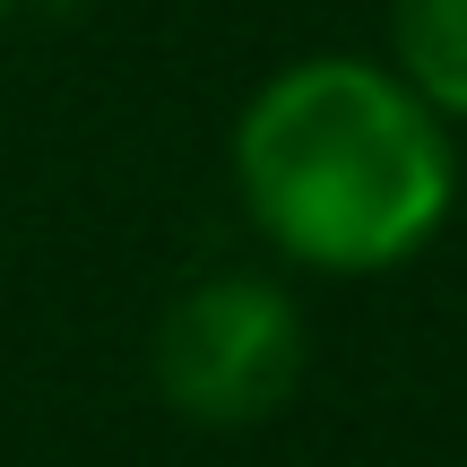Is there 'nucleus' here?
<instances>
[{
  "label": "nucleus",
  "instance_id": "nucleus-4",
  "mask_svg": "<svg viewBox=\"0 0 467 467\" xmlns=\"http://www.w3.org/2000/svg\"><path fill=\"white\" fill-rule=\"evenodd\" d=\"M35 9H61V17H69V9H87V0H35Z\"/></svg>",
  "mask_w": 467,
  "mask_h": 467
},
{
  "label": "nucleus",
  "instance_id": "nucleus-5",
  "mask_svg": "<svg viewBox=\"0 0 467 467\" xmlns=\"http://www.w3.org/2000/svg\"><path fill=\"white\" fill-rule=\"evenodd\" d=\"M9 9H17V0H0V26H9Z\"/></svg>",
  "mask_w": 467,
  "mask_h": 467
},
{
  "label": "nucleus",
  "instance_id": "nucleus-1",
  "mask_svg": "<svg viewBox=\"0 0 467 467\" xmlns=\"http://www.w3.org/2000/svg\"><path fill=\"white\" fill-rule=\"evenodd\" d=\"M234 191L268 251L312 277H389L459 208L451 121L389 61L312 52L234 113Z\"/></svg>",
  "mask_w": 467,
  "mask_h": 467
},
{
  "label": "nucleus",
  "instance_id": "nucleus-3",
  "mask_svg": "<svg viewBox=\"0 0 467 467\" xmlns=\"http://www.w3.org/2000/svg\"><path fill=\"white\" fill-rule=\"evenodd\" d=\"M389 69L441 121H467V0H389Z\"/></svg>",
  "mask_w": 467,
  "mask_h": 467
},
{
  "label": "nucleus",
  "instance_id": "nucleus-2",
  "mask_svg": "<svg viewBox=\"0 0 467 467\" xmlns=\"http://www.w3.org/2000/svg\"><path fill=\"white\" fill-rule=\"evenodd\" d=\"M312 364V329L303 303L260 268H208L156 312L148 372L156 399L200 433H251V424L285 416Z\"/></svg>",
  "mask_w": 467,
  "mask_h": 467
}]
</instances>
